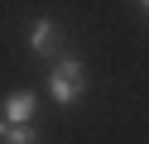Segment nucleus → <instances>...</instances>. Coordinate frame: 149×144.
<instances>
[{
    "label": "nucleus",
    "instance_id": "1",
    "mask_svg": "<svg viewBox=\"0 0 149 144\" xmlns=\"http://www.w3.org/2000/svg\"><path fill=\"white\" fill-rule=\"evenodd\" d=\"M82 91H87V63H82L77 53H63L58 63H53V72H48V96L58 106H77Z\"/></svg>",
    "mask_w": 149,
    "mask_h": 144
},
{
    "label": "nucleus",
    "instance_id": "2",
    "mask_svg": "<svg viewBox=\"0 0 149 144\" xmlns=\"http://www.w3.org/2000/svg\"><path fill=\"white\" fill-rule=\"evenodd\" d=\"M34 111H39V96H34V91H10L5 106H0V115H5L10 125H29Z\"/></svg>",
    "mask_w": 149,
    "mask_h": 144
},
{
    "label": "nucleus",
    "instance_id": "3",
    "mask_svg": "<svg viewBox=\"0 0 149 144\" xmlns=\"http://www.w3.org/2000/svg\"><path fill=\"white\" fill-rule=\"evenodd\" d=\"M29 53L58 58V24H53V19H34L29 24Z\"/></svg>",
    "mask_w": 149,
    "mask_h": 144
},
{
    "label": "nucleus",
    "instance_id": "4",
    "mask_svg": "<svg viewBox=\"0 0 149 144\" xmlns=\"http://www.w3.org/2000/svg\"><path fill=\"white\" fill-rule=\"evenodd\" d=\"M0 144H43V134L34 130V120H29V125H10Z\"/></svg>",
    "mask_w": 149,
    "mask_h": 144
},
{
    "label": "nucleus",
    "instance_id": "5",
    "mask_svg": "<svg viewBox=\"0 0 149 144\" xmlns=\"http://www.w3.org/2000/svg\"><path fill=\"white\" fill-rule=\"evenodd\" d=\"M5 130H10V120H5V115H0V139H5Z\"/></svg>",
    "mask_w": 149,
    "mask_h": 144
},
{
    "label": "nucleus",
    "instance_id": "6",
    "mask_svg": "<svg viewBox=\"0 0 149 144\" xmlns=\"http://www.w3.org/2000/svg\"><path fill=\"white\" fill-rule=\"evenodd\" d=\"M135 5H139V10H144V15H149V0H135Z\"/></svg>",
    "mask_w": 149,
    "mask_h": 144
}]
</instances>
